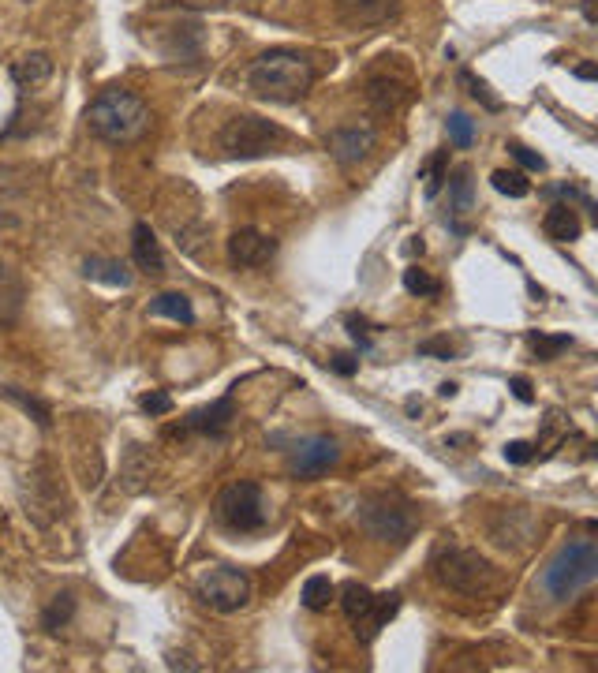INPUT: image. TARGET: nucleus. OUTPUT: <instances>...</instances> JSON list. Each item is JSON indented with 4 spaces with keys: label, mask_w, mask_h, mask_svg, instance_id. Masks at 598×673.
Instances as JSON below:
<instances>
[{
    "label": "nucleus",
    "mask_w": 598,
    "mask_h": 673,
    "mask_svg": "<svg viewBox=\"0 0 598 673\" xmlns=\"http://www.w3.org/2000/svg\"><path fill=\"white\" fill-rule=\"evenodd\" d=\"M542 229L554 244H572V240H580L584 225H580V214L572 210V202H554L542 217Z\"/></svg>",
    "instance_id": "nucleus-17"
},
{
    "label": "nucleus",
    "mask_w": 598,
    "mask_h": 673,
    "mask_svg": "<svg viewBox=\"0 0 598 673\" xmlns=\"http://www.w3.org/2000/svg\"><path fill=\"white\" fill-rule=\"evenodd\" d=\"M329 371H337L341 378H352V374L359 371V359H352V356H333V359H329Z\"/></svg>",
    "instance_id": "nucleus-37"
},
{
    "label": "nucleus",
    "mask_w": 598,
    "mask_h": 673,
    "mask_svg": "<svg viewBox=\"0 0 598 673\" xmlns=\"http://www.w3.org/2000/svg\"><path fill=\"white\" fill-rule=\"evenodd\" d=\"M400 98H404V86L393 83V79H385V75H378V79L367 83V101H371L378 113H393V109L400 105Z\"/></svg>",
    "instance_id": "nucleus-22"
},
{
    "label": "nucleus",
    "mask_w": 598,
    "mask_h": 673,
    "mask_svg": "<svg viewBox=\"0 0 598 673\" xmlns=\"http://www.w3.org/2000/svg\"><path fill=\"white\" fill-rule=\"evenodd\" d=\"M531 457H535V445L531 442H509L505 445V460H509V464H527Z\"/></svg>",
    "instance_id": "nucleus-35"
},
{
    "label": "nucleus",
    "mask_w": 598,
    "mask_h": 673,
    "mask_svg": "<svg viewBox=\"0 0 598 673\" xmlns=\"http://www.w3.org/2000/svg\"><path fill=\"white\" fill-rule=\"evenodd\" d=\"M214 516L217 524L228 531H236V535H251V531H262L266 528V494L258 483L251 479H240V483H228L221 490V498L214 505Z\"/></svg>",
    "instance_id": "nucleus-7"
},
{
    "label": "nucleus",
    "mask_w": 598,
    "mask_h": 673,
    "mask_svg": "<svg viewBox=\"0 0 598 673\" xmlns=\"http://www.w3.org/2000/svg\"><path fill=\"white\" fill-rule=\"evenodd\" d=\"M131 258H135V266L150 277H161L165 273V255H161V244H157L154 229L139 221L135 229H131Z\"/></svg>",
    "instance_id": "nucleus-15"
},
{
    "label": "nucleus",
    "mask_w": 598,
    "mask_h": 673,
    "mask_svg": "<svg viewBox=\"0 0 598 673\" xmlns=\"http://www.w3.org/2000/svg\"><path fill=\"white\" fill-rule=\"evenodd\" d=\"M438 393H442V397H453L456 386H453V382H442V386H438Z\"/></svg>",
    "instance_id": "nucleus-43"
},
{
    "label": "nucleus",
    "mask_w": 598,
    "mask_h": 673,
    "mask_svg": "<svg viewBox=\"0 0 598 673\" xmlns=\"http://www.w3.org/2000/svg\"><path fill=\"white\" fill-rule=\"evenodd\" d=\"M427 247H423V236H412V244H408V255H423Z\"/></svg>",
    "instance_id": "nucleus-41"
},
{
    "label": "nucleus",
    "mask_w": 598,
    "mask_h": 673,
    "mask_svg": "<svg viewBox=\"0 0 598 673\" xmlns=\"http://www.w3.org/2000/svg\"><path fill=\"white\" fill-rule=\"evenodd\" d=\"M75 617V595L72 591H60V595H53V602L45 606L42 614V629L45 632H60L68 621Z\"/></svg>",
    "instance_id": "nucleus-24"
},
{
    "label": "nucleus",
    "mask_w": 598,
    "mask_h": 673,
    "mask_svg": "<svg viewBox=\"0 0 598 673\" xmlns=\"http://www.w3.org/2000/svg\"><path fill=\"white\" fill-rule=\"evenodd\" d=\"M86 131L101 139V143H113V146H124V143H135L146 128H150V109H146V101L139 94H131V90H101L98 98L86 105Z\"/></svg>",
    "instance_id": "nucleus-1"
},
{
    "label": "nucleus",
    "mask_w": 598,
    "mask_h": 673,
    "mask_svg": "<svg viewBox=\"0 0 598 673\" xmlns=\"http://www.w3.org/2000/svg\"><path fill=\"white\" fill-rule=\"evenodd\" d=\"M83 273L86 281H98V285H109V288H131V273L124 262H116V258H98L90 255L83 262Z\"/></svg>",
    "instance_id": "nucleus-18"
},
{
    "label": "nucleus",
    "mask_w": 598,
    "mask_h": 673,
    "mask_svg": "<svg viewBox=\"0 0 598 673\" xmlns=\"http://www.w3.org/2000/svg\"><path fill=\"white\" fill-rule=\"evenodd\" d=\"M232 419H236V401H232V393H225V397L214 401L210 408L191 412V416L180 423V430H172V434H206V438H225L228 427H232Z\"/></svg>",
    "instance_id": "nucleus-12"
},
{
    "label": "nucleus",
    "mask_w": 598,
    "mask_h": 673,
    "mask_svg": "<svg viewBox=\"0 0 598 673\" xmlns=\"http://www.w3.org/2000/svg\"><path fill=\"white\" fill-rule=\"evenodd\" d=\"M490 184H494V191L509 195V199H527V195H531V180L516 169H498L490 176Z\"/></svg>",
    "instance_id": "nucleus-26"
},
{
    "label": "nucleus",
    "mask_w": 598,
    "mask_h": 673,
    "mask_svg": "<svg viewBox=\"0 0 598 673\" xmlns=\"http://www.w3.org/2000/svg\"><path fill=\"white\" fill-rule=\"evenodd\" d=\"M326 146L341 165H356V161H363L374 150V131L359 128V124H352V128H337L326 139Z\"/></svg>",
    "instance_id": "nucleus-14"
},
{
    "label": "nucleus",
    "mask_w": 598,
    "mask_h": 673,
    "mask_svg": "<svg viewBox=\"0 0 598 673\" xmlns=\"http://www.w3.org/2000/svg\"><path fill=\"white\" fill-rule=\"evenodd\" d=\"M598 580V546L595 539H569L554 554V561L542 573V588L554 602L576 599L584 588Z\"/></svg>",
    "instance_id": "nucleus-4"
},
{
    "label": "nucleus",
    "mask_w": 598,
    "mask_h": 673,
    "mask_svg": "<svg viewBox=\"0 0 598 673\" xmlns=\"http://www.w3.org/2000/svg\"><path fill=\"white\" fill-rule=\"evenodd\" d=\"M277 255V240L258 229H240L228 236V262L236 270H258Z\"/></svg>",
    "instance_id": "nucleus-11"
},
{
    "label": "nucleus",
    "mask_w": 598,
    "mask_h": 673,
    "mask_svg": "<svg viewBox=\"0 0 598 673\" xmlns=\"http://www.w3.org/2000/svg\"><path fill=\"white\" fill-rule=\"evenodd\" d=\"M527 344L535 348V356L546 363V359H554L557 352H565V348H572V337H546V333H527Z\"/></svg>",
    "instance_id": "nucleus-28"
},
{
    "label": "nucleus",
    "mask_w": 598,
    "mask_h": 673,
    "mask_svg": "<svg viewBox=\"0 0 598 673\" xmlns=\"http://www.w3.org/2000/svg\"><path fill=\"white\" fill-rule=\"evenodd\" d=\"M434 576L442 580L445 588L460 591V595H471V599L494 595V591L501 588L498 565H490L479 550L456 546V543H449V539L434 550Z\"/></svg>",
    "instance_id": "nucleus-3"
},
{
    "label": "nucleus",
    "mask_w": 598,
    "mask_h": 673,
    "mask_svg": "<svg viewBox=\"0 0 598 673\" xmlns=\"http://www.w3.org/2000/svg\"><path fill=\"white\" fill-rule=\"evenodd\" d=\"M195 595L202 606H210L217 614H232L251 602V576L236 565H214L195 580Z\"/></svg>",
    "instance_id": "nucleus-9"
},
{
    "label": "nucleus",
    "mask_w": 598,
    "mask_h": 673,
    "mask_svg": "<svg viewBox=\"0 0 598 673\" xmlns=\"http://www.w3.org/2000/svg\"><path fill=\"white\" fill-rule=\"evenodd\" d=\"M337 460H341V445H337V438H329V434H311V438H303V442L292 449L288 472L296 475V479H318V475H326Z\"/></svg>",
    "instance_id": "nucleus-10"
},
{
    "label": "nucleus",
    "mask_w": 598,
    "mask_h": 673,
    "mask_svg": "<svg viewBox=\"0 0 598 673\" xmlns=\"http://www.w3.org/2000/svg\"><path fill=\"white\" fill-rule=\"evenodd\" d=\"M584 19H587V23H591V27H595V23H598V12H595V0H584Z\"/></svg>",
    "instance_id": "nucleus-40"
},
{
    "label": "nucleus",
    "mask_w": 598,
    "mask_h": 673,
    "mask_svg": "<svg viewBox=\"0 0 598 673\" xmlns=\"http://www.w3.org/2000/svg\"><path fill=\"white\" fill-rule=\"evenodd\" d=\"M509 389H513V397L520 404H531V401H535V393H531V382H527V378H513V382H509Z\"/></svg>",
    "instance_id": "nucleus-38"
},
{
    "label": "nucleus",
    "mask_w": 598,
    "mask_h": 673,
    "mask_svg": "<svg viewBox=\"0 0 598 673\" xmlns=\"http://www.w3.org/2000/svg\"><path fill=\"white\" fill-rule=\"evenodd\" d=\"M0 397H8L12 404H19V408H23V412H27V416L34 419L42 430L53 427V412H49V404H42L38 397H27L23 389H15V386H0Z\"/></svg>",
    "instance_id": "nucleus-23"
},
{
    "label": "nucleus",
    "mask_w": 598,
    "mask_h": 673,
    "mask_svg": "<svg viewBox=\"0 0 598 673\" xmlns=\"http://www.w3.org/2000/svg\"><path fill=\"white\" fill-rule=\"evenodd\" d=\"M184 8H195V12H214V8H225L228 0H180Z\"/></svg>",
    "instance_id": "nucleus-39"
},
{
    "label": "nucleus",
    "mask_w": 598,
    "mask_h": 673,
    "mask_svg": "<svg viewBox=\"0 0 598 673\" xmlns=\"http://www.w3.org/2000/svg\"><path fill=\"white\" fill-rule=\"evenodd\" d=\"M337 599V588H333V580L329 576H307V584H303V606L307 610H326L329 602Z\"/></svg>",
    "instance_id": "nucleus-25"
},
{
    "label": "nucleus",
    "mask_w": 598,
    "mask_h": 673,
    "mask_svg": "<svg viewBox=\"0 0 598 673\" xmlns=\"http://www.w3.org/2000/svg\"><path fill=\"white\" fill-rule=\"evenodd\" d=\"M281 139H285V131L277 128L273 120H262V116L251 113L232 116L221 128V150H225L228 158H262Z\"/></svg>",
    "instance_id": "nucleus-8"
},
{
    "label": "nucleus",
    "mask_w": 598,
    "mask_h": 673,
    "mask_svg": "<svg viewBox=\"0 0 598 673\" xmlns=\"http://www.w3.org/2000/svg\"><path fill=\"white\" fill-rule=\"evenodd\" d=\"M576 75H580V79H595V64H580V68H576Z\"/></svg>",
    "instance_id": "nucleus-42"
},
{
    "label": "nucleus",
    "mask_w": 598,
    "mask_h": 673,
    "mask_svg": "<svg viewBox=\"0 0 598 673\" xmlns=\"http://www.w3.org/2000/svg\"><path fill=\"white\" fill-rule=\"evenodd\" d=\"M341 610L344 617L352 621V629L363 644H371L374 636L397 617L400 610V595L397 591H385V595H374L367 584H356V580H348L341 588Z\"/></svg>",
    "instance_id": "nucleus-6"
},
{
    "label": "nucleus",
    "mask_w": 598,
    "mask_h": 673,
    "mask_svg": "<svg viewBox=\"0 0 598 673\" xmlns=\"http://www.w3.org/2000/svg\"><path fill=\"white\" fill-rule=\"evenodd\" d=\"M445 176H449V158H445V150L442 154H434V158L427 161V169H423V180H427V199H434L438 191L445 187Z\"/></svg>",
    "instance_id": "nucleus-29"
},
{
    "label": "nucleus",
    "mask_w": 598,
    "mask_h": 673,
    "mask_svg": "<svg viewBox=\"0 0 598 673\" xmlns=\"http://www.w3.org/2000/svg\"><path fill=\"white\" fill-rule=\"evenodd\" d=\"M19 307H23V277L8 262H0V326L15 322Z\"/></svg>",
    "instance_id": "nucleus-19"
},
{
    "label": "nucleus",
    "mask_w": 598,
    "mask_h": 673,
    "mask_svg": "<svg viewBox=\"0 0 598 673\" xmlns=\"http://www.w3.org/2000/svg\"><path fill=\"white\" fill-rule=\"evenodd\" d=\"M445 128H449V143H453L456 150H468V146L475 143V120H471L468 113H453L445 120Z\"/></svg>",
    "instance_id": "nucleus-27"
},
{
    "label": "nucleus",
    "mask_w": 598,
    "mask_h": 673,
    "mask_svg": "<svg viewBox=\"0 0 598 673\" xmlns=\"http://www.w3.org/2000/svg\"><path fill=\"white\" fill-rule=\"evenodd\" d=\"M356 520L371 539H378V543H393V546H404L415 535V528H419L415 505L408 502L404 494H393V490L367 494L356 509Z\"/></svg>",
    "instance_id": "nucleus-5"
},
{
    "label": "nucleus",
    "mask_w": 598,
    "mask_h": 673,
    "mask_svg": "<svg viewBox=\"0 0 598 673\" xmlns=\"http://www.w3.org/2000/svg\"><path fill=\"white\" fill-rule=\"evenodd\" d=\"M337 12L352 27H374L397 12V0H337Z\"/></svg>",
    "instance_id": "nucleus-16"
},
{
    "label": "nucleus",
    "mask_w": 598,
    "mask_h": 673,
    "mask_svg": "<svg viewBox=\"0 0 598 673\" xmlns=\"http://www.w3.org/2000/svg\"><path fill=\"white\" fill-rule=\"evenodd\" d=\"M449 180V217H445V225L456 232V236H464L468 232V217L475 214V180H471V169L468 165H460L453 176H445Z\"/></svg>",
    "instance_id": "nucleus-13"
},
{
    "label": "nucleus",
    "mask_w": 598,
    "mask_h": 673,
    "mask_svg": "<svg viewBox=\"0 0 598 673\" xmlns=\"http://www.w3.org/2000/svg\"><path fill=\"white\" fill-rule=\"evenodd\" d=\"M150 315L172 318V322H184V326H191V322H195V307H191V300H187L184 292H161V296L150 303Z\"/></svg>",
    "instance_id": "nucleus-21"
},
{
    "label": "nucleus",
    "mask_w": 598,
    "mask_h": 673,
    "mask_svg": "<svg viewBox=\"0 0 598 673\" xmlns=\"http://www.w3.org/2000/svg\"><path fill=\"white\" fill-rule=\"evenodd\" d=\"M404 288H408L412 296H438V292H442V285H438L427 270H419V266H408V270H404Z\"/></svg>",
    "instance_id": "nucleus-30"
},
{
    "label": "nucleus",
    "mask_w": 598,
    "mask_h": 673,
    "mask_svg": "<svg viewBox=\"0 0 598 673\" xmlns=\"http://www.w3.org/2000/svg\"><path fill=\"white\" fill-rule=\"evenodd\" d=\"M139 404H143L146 416H169V412H172V397H169V393H146Z\"/></svg>",
    "instance_id": "nucleus-33"
},
{
    "label": "nucleus",
    "mask_w": 598,
    "mask_h": 673,
    "mask_svg": "<svg viewBox=\"0 0 598 673\" xmlns=\"http://www.w3.org/2000/svg\"><path fill=\"white\" fill-rule=\"evenodd\" d=\"M460 83L468 86L471 98L483 101V105H486V109H490V113H498V109H501V98H494V94H490V86H486L475 72H460Z\"/></svg>",
    "instance_id": "nucleus-31"
},
{
    "label": "nucleus",
    "mask_w": 598,
    "mask_h": 673,
    "mask_svg": "<svg viewBox=\"0 0 598 673\" xmlns=\"http://www.w3.org/2000/svg\"><path fill=\"white\" fill-rule=\"evenodd\" d=\"M367 330H371V326H367L363 318H356V315L348 318V333H352V341H356L363 352H371V348H374V337Z\"/></svg>",
    "instance_id": "nucleus-34"
},
{
    "label": "nucleus",
    "mask_w": 598,
    "mask_h": 673,
    "mask_svg": "<svg viewBox=\"0 0 598 673\" xmlns=\"http://www.w3.org/2000/svg\"><path fill=\"white\" fill-rule=\"evenodd\" d=\"M509 154H513V158L520 161L524 169H531V172L546 169V158H542V154H535V150H527L524 143H509Z\"/></svg>",
    "instance_id": "nucleus-32"
},
{
    "label": "nucleus",
    "mask_w": 598,
    "mask_h": 673,
    "mask_svg": "<svg viewBox=\"0 0 598 673\" xmlns=\"http://www.w3.org/2000/svg\"><path fill=\"white\" fill-rule=\"evenodd\" d=\"M49 75H53V60H49V53H30V57L15 60L12 64V83L23 86V90L42 86Z\"/></svg>",
    "instance_id": "nucleus-20"
},
{
    "label": "nucleus",
    "mask_w": 598,
    "mask_h": 673,
    "mask_svg": "<svg viewBox=\"0 0 598 673\" xmlns=\"http://www.w3.org/2000/svg\"><path fill=\"white\" fill-rule=\"evenodd\" d=\"M311 83H314V64L303 53H296V49H270L247 72V86L262 101H277V105H292V101L307 98Z\"/></svg>",
    "instance_id": "nucleus-2"
},
{
    "label": "nucleus",
    "mask_w": 598,
    "mask_h": 673,
    "mask_svg": "<svg viewBox=\"0 0 598 673\" xmlns=\"http://www.w3.org/2000/svg\"><path fill=\"white\" fill-rule=\"evenodd\" d=\"M419 356L453 359V344H445V341H423V344H419Z\"/></svg>",
    "instance_id": "nucleus-36"
}]
</instances>
